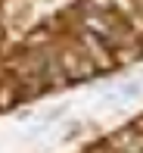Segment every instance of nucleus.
I'll return each instance as SVG.
<instances>
[{
    "mask_svg": "<svg viewBox=\"0 0 143 153\" xmlns=\"http://www.w3.org/2000/svg\"><path fill=\"white\" fill-rule=\"evenodd\" d=\"M140 141H143V134L137 128H125V131H118V134H112V147L115 150H125V153H134Z\"/></svg>",
    "mask_w": 143,
    "mask_h": 153,
    "instance_id": "f257e3e1",
    "label": "nucleus"
},
{
    "mask_svg": "<svg viewBox=\"0 0 143 153\" xmlns=\"http://www.w3.org/2000/svg\"><path fill=\"white\" fill-rule=\"evenodd\" d=\"M65 66H69V75H87V72H90V62H87V59H81L78 56V53H65Z\"/></svg>",
    "mask_w": 143,
    "mask_h": 153,
    "instance_id": "f03ea898",
    "label": "nucleus"
},
{
    "mask_svg": "<svg viewBox=\"0 0 143 153\" xmlns=\"http://www.w3.org/2000/svg\"><path fill=\"white\" fill-rule=\"evenodd\" d=\"M90 6H93V10H106L109 3H106V0H90Z\"/></svg>",
    "mask_w": 143,
    "mask_h": 153,
    "instance_id": "7ed1b4c3",
    "label": "nucleus"
},
{
    "mask_svg": "<svg viewBox=\"0 0 143 153\" xmlns=\"http://www.w3.org/2000/svg\"><path fill=\"white\" fill-rule=\"evenodd\" d=\"M134 128H137V131H140V134H143V119H137V125H134Z\"/></svg>",
    "mask_w": 143,
    "mask_h": 153,
    "instance_id": "20e7f679",
    "label": "nucleus"
}]
</instances>
